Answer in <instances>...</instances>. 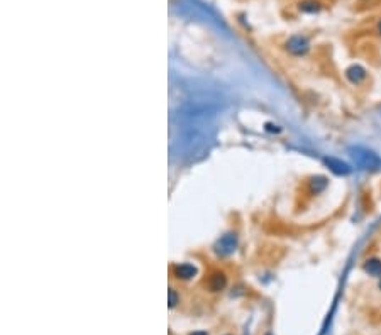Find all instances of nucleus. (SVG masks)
I'll return each instance as SVG.
<instances>
[{
	"mask_svg": "<svg viewBox=\"0 0 381 335\" xmlns=\"http://www.w3.org/2000/svg\"><path fill=\"white\" fill-rule=\"evenodd\" d=\"M349 153L354 163L362 169H378L381 166V159L373 151L364 149V147H351Z\"/></svg>",
	"mask_w": 381,
	"mask_h": 335,
	"instance_id": "nucleus-1",
	"label": "nucleus"
},
{
	"mask_svg": "<svg viewBox=\"0 0 381 335\" xmlns=\"http://www.w3.org/2000/svg\"><path fill=\"white\" fill-rule=\"evenodd\" d=\"M286 51L293 56H305L310 51V41L305 36H291L286 41Z\"/></svg>",
	"mask_w": 381,
	"mask_h": 335,
	"instance_id": "nucleus-2",
	"label": "nucleus"
},
{
	"mask_svg": "<svg viewBox=\"0 0 381 335\" xmlns=\"http://www.w3.org/2000/svg\"><path fill=\"white\" fill-rule=\"evenodd\" d=\"M238 247V235L236 234H225L224 237H220L215 244V252L220 256H229Z\"/></svg>",
	"mask_w": 381,
	"mask_h": 335,
	"instance_id": "nucleus-3",
	"label": "nucleus"
},
{
	"mask_svg": "<svg viewBox=\"0 0 381 335\" xmlns=\"http://www.w3.org/2000/svg\"><path fill=\"white\" fill-rule=\"evenodd\" d=\"M346 78H347V82L353 85H361L366 78H368V71H366L361 65H353L346 69Z\"/></svg>",
	"mask_w": 381,
	"mask_h": 335,
	"instance_id": "nucleus-4",
	"label": "nucleus"
},
{
	"mask_svg": "<svg viewBox=\"0 0 381 335\" xmlns=\"http://www.w3.org/2000/svg\"><path fill=\"white\" fill-rule=\"evenodd\" d=\"M324 163H325V166L331 169L332 173H335V175H349L351 173L349 164L342 163V161L337 159V157H325Z\"/></svg>",
	"mask_w": 381,
	"mask_h": 335,
	"instance_id": "nucleus-5",
	"label": "nucleus"
},
{
	"mask_svg": "<svg viewBox=\"0 0 381 335\" xmlns=\"http://www.w3.org/2000/svg\"><path fill=\"white\" fill-rule=\"evenodd\" d=\"M362 271L366 272L368 276H373V278H381V259L380 257H369V259L364 261L362 264Z\"/></svg>",
	"mask_w": 381,
	"mask_h": 335,
	"instance_id": "nucleus-6",
	"label": "nucleus"
},
{
	"mask_svg": "<svg viewBox=\"0 0 381 335\" xmlns=\"http://www.w3.org/2000/svg\"><path fill=\"white\" fill-rule=\"evenodd\" d=\"M175 274L180 279H191L193 276H197V268L190 263H181L175 268Z\"/></svg>",
	"mask_w": 381,
	"mask_h": 335,
	"instance_id": "nucleus-7",
	"label": "nucleus"
},
{
	"mask_svg": "<svg viewBox=\"0 0 381 335\" xmlns=\"http://www.w3.org/2000/svg\"><path fill=\"white\" fill-rule=\"evenodd\" d=\"M298 9L305 14H317V12H320L322 3L319 0H303V2L298 3Z\"/></svg>",
	"mask_w": 381,
	"mask_h": 335,
	"instance_id": "nucleus-8",
	"label": "nucleus"
},
{
	"mask_svg": "<svg viewBox=\"0 0 381 335\" xmlns=\"http://www.w3.org/2000/svg\"><path fill=\"white\" fill-rule=\"evenodd\" d=\"M224 286H225V276L222 272H215L209 279V288L212 291H220V290H224Z\"/></svg>",
	"mask_w": 381,
	"mask_h": 335,
	"instance_id": "nucleus-9",
	"label": "nucleus"
},
{
	"mask_svg": "<svg viewBox=\"0 0 381 335\" xmlns=\"http://www.w3.org/2000/svg\"><path fill=\"white\" fill-rule=\"evenodd\" d=\"M325 186H327V179H325L324 176H317V178L312 179V190L315 191V193L322 191Z\"/></svg>",
	"mask_w": 381,
	"mask_h": 335,
	"instance_id": "nucleus-10",
	"label": "nucleus"
},
{
	"mask_svg": "<svg viewBox=\"0 0 381 335\" xmlns=\"http://www.w3.org/2000/svg\"><path fill=\"white\" fill-rule=\"evenodd\" d=\"M168 294H169V308H175L176 305H178V301H180L178 294H176V291H175V290H173V288L169 290Z\"/></svg>",
	"mask_w": 381,
	"mask_h": 335,
	"instance_id": "nucleus-11",
	"label": "nucleus"
},
{
	"mask_svg": "<svg viewBox=\"0 0 381 335\" xmlns=\"http://www.w3.org/2000/svg\"><path fill=\"white\" fill-rule=\"evenodd\" d=\"M266 129H268V131H271V132H280V131H281L278 126H273V124H268V126H266Z\"/></svg>",
	"mask_w": 381,
	"mask_h": 335,
	"instance_id": "nucleus-12",
	"label": "nucleus"
},
{
	"mask_svg": "<svg viewBox=\"0 0 381 335\" xmlns=\"http://www.w3.org/2000/svg\"><path fill=\"white\" fill-rule=\"evenodd\" d=\"M190 335H209L205 332V330H197V332H193V334H190Z\"/></svg>",
	"mask_w": 381,
	"mask_h": 335,
	"instance_id": "nucleus-13",
	"label": "nucleus"
},
{
	"mask_svg": "<svg viewBox=\"0 0 381 335\" xmlns=\"http://www.w3.org/2000/svg\"><path fill=\"white\" fill-rule=\"evenodd\" d=\"M378 34L381 36V19H380V22H378Z\"/></svg>",
	"mask_w": 381,
	"mask_h": 335,
	"instance_id": "nucleus-14",
	"label": "nucleus"
},
{
	"mask_svg": "<svg viewBox=\"0 0 381 335\" xmlns=\"http://www.w3.org/2000/svg\"><path fill=\"white\" fill-rule=\"evenodd\" d=\"M378 290L381 291V278H380V281H378Z\"/></svg>",
	"mask_w": 381,
	"mask_h": 335,
	"instance_id": "nucleus-15",
	"label": "nucleus"
}]
</instances>
